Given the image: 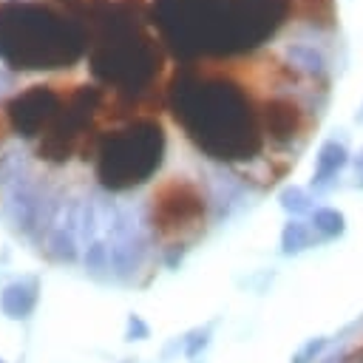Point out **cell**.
Masks as SVG:
<instances>
[{
    "label": "cell",
    "instance_id": "6da1fadb",
    "mask_svg": "<svg viewBox=\"0 0 363 363\" xmlns=\"http://www.w3.org/2000/svg\"><path fill=\"white\" fill-rule=\"evenodd\" d=\"M167 102L176 125L204 156L247 162L261 153V111L235 79L199 65H182L167 85Z\"/></svg>",
    "mask_w": 363,
    "mask_h": 363
},
{
    "label": "cell",
    "instance_id": "7a4b0ae2",
    "mask_svg": "<svg viewBox=\"0 0 363 363\" xmlns=\"http://www.w3.org/2000/svg\"><path fill=\"white\" fill-rule=\"evenodd\" d=\"M145 0H116L88 26L91 77L130 99L147 94L162 71V48Z\"/></svg>",
    "mask_w": 363,
    "mask_h": 363
},
{
    "label": "cell",
    "instance_id": "3957f363",
    "mask_svg": "<svg viewBox=\"0 0 363 363\" xmlns=\"http://www.w3.org/2000/svg\"><path fill=\"white\" fill-rule=\"evenodd\" d=\"M88 26L57 3L0 0V60L11 71L74 68L88 51Z\"/></svg>",
    "mask_w": 363,
    "mask_h": 363
},
{
    "label": "cell",
    "instance_id": "277c9868",
    "mask_svg": "<svg viewBox=\"0 0 363 363\" xmlns=\"http://www.w3.org/2000/svg\"><path fill=\"white\" fill-rule=\"evenodd\" d=\"M167 133L150 113L119 119L94 142V173L105 190L122 193L145 184L164 159Z\"/></svg>",
    "mask_w": 363,
    "mask_h": 363
},
{
    "label": "cell",
    "instance_id": "5b68a950",
    "mask_svg": "<svg viewBox=\"0 0 363 363\" xmlns=\"http://www.w3.org/2000/svg\"><path fill=\"white\" fill-rule=\"evenodd\" d=\"M65 94H68L65 88L43 85V82L14 91L3 102V116L9 122V130L20 139H34L37 142V136L51 125V119L62 108Z\"/></svg>",
    "mask_w": 363,
    "mask_h": 363
},
{
    "label": "cell",
    "instance_id": "8992f818",
    "mask_svg": "<svg viewBox=\"0 0 363 363\" xmlns=\"http://www.w3.org/2000/svg\"><path fill=\"white\" fill-rule=\"evenodd\" d=\"M204 216V196L187 179H173L153 196V230L162 235H179L196 227Z\"/></svg>",
    "mask_w": 363,
    "mask_h": 363
},
{
    "label": "cell",
    "instance_id": "52a82bcc",
    "mask_svg": "<svg viewBox=\"0 0 363 363\" xmlns=\"http://www.w3.org/2000/svg\"><path fill=\"white\" fill-rule=\"evenodd\" d=\"M261 125H264V133L275 142V145H289L306 125V116H303V108L292 99V96H269L264 102V111H261Z\"/></svg>",
    "mask_w": 363,
    "mask_h": 363
},
{
    "label": "cell",
    "instance_id": "ba28073f",
    "mask_svg": "<svg viewBox=\"0 0 363 363\" xmlns=\"http://www.w3.org/2000/svg\"><path fill=\"white\" fill-rule=\"evenodd\" d=\"M40 210H43L40 190L28 179L14 176L11 187H9V221L14 224V230L31 233L40 224Z\"/></svg>",
    "mask_w": 363,
    "mask_h": 363
},
{
    "label": "cell",
    "instance_id": "9c48e42d",
    "mask_svg": "<svg viewBox=\"0 0 363 363\" xmlns=\"http://www.w3.org/2000/svg\"><path fill=\"white\" fill-rule=\"evenodd\" d=\"M40 298V278L37 275H23L17 281H11L9 286H3L0 292V312L11 320H23L34 312Z\"/></svg>",
    "mask_w": 363,
    "mask_h": 363
},
{
    "label": "cell",
    "instance_id": "30bf717a",
    "mask_svg": "<svg viewBox=\"0 0 363 363\" xmlns=\"http://www.w3.org/2000/svg\"><path fill=\"white\" fill-rule=\"evenodd\" d=\"M147 255V238L142 233L111 238V272L116 278H130Z\"/></svg>",
    "mask_w": 363,
    "mask_h": 363
},
{
    "label": "cell",
    "instance_id": "8fae6325",
    "mask_svg": "<svg viewBox=\"0 0 363 363\" xmlns=\"http://www.w3.org/2000/svg\"><path fill=\"white\" fill-rule=\"evenodd\" d=\"M346 164H349L346 147H343L340 142H335V139L323 142L320 150H318V159H315V179H312V184H315V187L329 184Z\"/></svg>",
    "mask_w": 363,
    "mask_h": 363
},
{
    "label": "cell",
    "instance_id": "7c38bea8",
    "mask_svg": "<svg viewBox=\"0 0 363 363\" xmlns=\"http://www.w3.org/2000/svg\"><path fill=\"white\" fill-rule=\"evenodd\" d=\"M315 241V230L309 221H301V218H289L281 230V252L284 255H298L303 252L306 247H312Z\"/></svg>",
    "mask_w": 363,
    "mask_h": 363
},
{
    "label": "cell",
    "instance_id": "4fadbf2b",
    "mask_svg": "<svg viewBox=\"0 0 363 363\" xmlns=\"http://www.w3.org/2000/svg\"><path fill=\"white\" fill-rule=\"evenodd\" d=\"M43 250H45V255H48L51 261H57V264H71V261H77V255H79L77 235L68 233V230H62V227H54V230L48 233Z\"/></svg>",
    "mask_w": 363,
    "mask_h": 363
},
{
    "label": "cell",
    "instance_id": "5bb4252c",
    "mask_svg": "<svg viewBox=\"0 0 363 363\" xmlns=\"http://www.w3.org/2000/svg\"><path fill=\"white\" fill-rule=\"evenodd\" d=\"M286 57H289L292 65H298L301 71H306L312 77H318V74L326 71V60H323V54L312 43H292L286 48Z\"/></svg>",
    "mask_w": 363,
    "mask_h": 363
},
{
    "label": "cell",
    "instance_id": "9a60e30c",
    "mask_svg": "<svg viewBox=\"0 0 363 363\" xmlns=\"http://www.w3.org/2000/svg\"><path fill=\"white\" fill-rule=\"evenodd\" d=\"M312 230L315 233H320L323 238H335V235H340L343 230H346V218H343V213L340 210H335V207H318L315 213H312Z\"/></svg>",
    "mask_w": 363,
    "mask_h": 363
},
{
    "label": "cell",
    "instance_id": "2e32d148",
    "mask_svg": "<svg viewBox=\"0 0 363 363\" xmlns=\"http://www.w3.org/2000/svg\"><path fill=\"white\" fill-rule=\"evenodd\" d=\"M85 269L91 275H96V278L111 272V247L102 238H96V241H91L85 247Z\"/></svg>",
    "mask_w": 363,
    "mask_h": 363
},
{
    "label": "cell",
    "instance_id": "e0dca14e",
    "mask_svg": "<svg viewBox=\"0 0 363 363\" xmlns=\"http://www.w3.org/2000/svg\"><path fill=\"white\" fill-rule=\"evenodd\" d=\"M278 201H281V207H284L292 218H298V216H303V213L312 210V196H309L303 187H298V184L284 187L281 196H278Z\"/></svg>",
    "mask_w": 363,
    "mask_h": 363
},
{
    "label": "cell",
    "instance_id": "ac0fdd59",
    "mask_svg": "<svg viewBox=\"0 0 363 363\" xmlns=\"http://www.w3.org/2000/svg\"><path fill=\"white\" fill-rule=\"evenodd\" d=\"M54 3L62 6L65 11H71L74 17L85 20V23H94L108 9V0H54Z\"/></svg>",
    "mask_w": 363,
    "mask_h": 363
},
{
    "label": "cell",
    "instance_id": "d6986e66",
    "mask_svg": "<svg viewBox=\"0 0 363 363\" xmlns=\"http://www.w3.org/2000/svg\"><path fill=\"white\" fill-rule=\"evenodd\" d=\"M323 346H326V337H312V340H306V343L292 354V363H315V357L323 352Z\"/></svg>",
    "mask_w": 363,
    "mask_h": 363
},
{
    "label": "cell",
    "instance_id": "ffe728a7",
    "mask_svg": "<svg viewBox=\"0 0 363 363\" xmlns=\"http://www.w3.org/2000/svg\"><path fill=\"white\" fill-rule=\"evenodd\" d=\"M184 340H187V343H184V354H187V357H196V354L210 343V326H204V329H193Z\"/></svg>",
    "mask_w": 363,
    "mask_h": 363
},
{
    "label": "cell",
    "instance_id": "44dd1931",
    "mask_svg": "<svg viewBox=\"0 0 363 363\" xmlns=\"http://www.w3.org/2000/svg\"><path fill=\"white\" fill-rule=\"evenodd\" d=\"M150 335L147 323L139 315H128V329H125V340H145Z\"/></svg>",
    "mask_w": 363,
    "mask_h": 363
},
{
    "label": "cell",
    "instance_id": "7402d4cb",
    "mask_svg": "<svg viewBox=\"0 0 363 363\" xmlns=\"http://www.w3.org/2000/svg\"><path fill=\"white\" fill-rule=\"evenodd\" d=\"M14 82H17V79H14V74H9V71H3V68H0V96H3V94H9V91L14 88Z\"/></svg>",
    "mask_w": 363,
    "mask_h": 363
},
{
    "label": "cell",
    "instance_id": "603a6c76",
    "mask_svg": "<svg viewBox=\"0 0 363 363\" xmlns=\"http://www.w3.org/2000/svg\"><path fill=\"white\" fill-rule=\"evenodd\" d=\"M340 363H363V346H357L354 352L343 354V360H340Z\"/></svg>",
    "mask_w": 363,
    "mask_h": 363
},
{
    "label": "cell",
    "instance_id": "cb8c5ba5",
    "mask_svg": "<svg viewBox=\"0 0 363 363\" xmlns=\"http://www.w3.org/2000/svg\"><path fill=\"white\" fill-rule=\"evenodd\" d=\"M354 170H357V184L363 187V147H360V153L354 156Z\"/></svg>",
    "mask_w": 363,
    "mask_h": 363
},
{
    "label": "cell",
    "instance_id": "d4e9b609",
    "mask_svg": "<svg viewBox=\"0 0 363 363\" xmlns=\"http://www.w3.org/2000/svg\"><path fill=\"white\" fill-rule=\"evenodd\" d=\"M6 133H11V130H9V122H6V116H3V111H0V147H3V142H6Z\"/></svg>",
    "mask_w": 363,
    "mask_h": 363
},
{
    "label": "cell",
    "instance_id": "484cf974",
    "mask_svg": "<svg viewBox=\"0 0 363 363\" xmlns=\"http://www.w3.org/2000/svg\"><path fill=\"white\" fill-rule=\"evenodd\" d=\"M0 363H6V360H0Z\"/></svg>",
    "mask_w": 363,
    "mask_h": 363
}]
</instances>
